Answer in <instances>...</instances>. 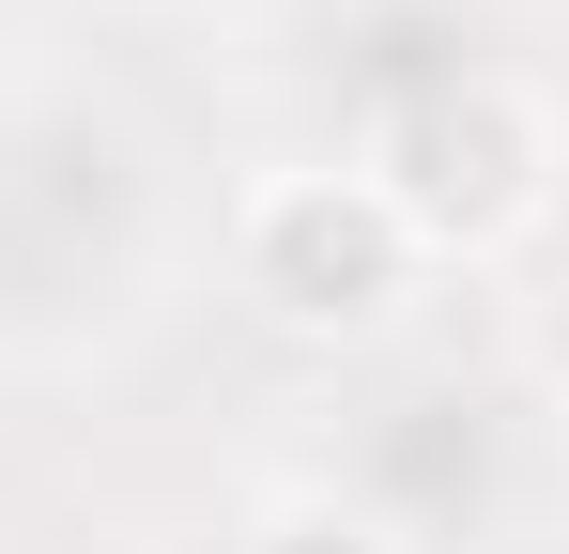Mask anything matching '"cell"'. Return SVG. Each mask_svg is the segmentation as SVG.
Returning <instances> with one entry per match:
<instances>
[{"instance_id":"6da1fadb","label":"cell","mask_w":569,"mask_h":554,"mask_svg":"<svg viewBox=\"0 0 569 554\" xmlns=\"http://www.w3.org/2000/svg\"><path fill=\"white\" fill-rule=\"evenodd\" d=\"M400 247L416 231H400L385 185H278L247 263H262V293H278L292 324H370L385 293H400Z\"/></svg>"}]
</instances>
